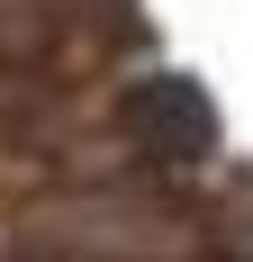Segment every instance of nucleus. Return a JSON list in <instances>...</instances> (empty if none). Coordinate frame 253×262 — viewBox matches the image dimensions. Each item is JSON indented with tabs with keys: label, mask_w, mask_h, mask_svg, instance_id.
Listing matches in <instances>:
<instances>
[{
	"label": "nucleus",
	"mask_w": 253,
	"mask_h": 262,
	"mask_svg": "<svg viewBox=\"0 0 253 262\" xmlns=\"http://www.w3.org/2000/svg\"><path fill=\"white\" fill-rule=\"evenodd\" d=\"M54 27H64V0H0V63L18 73L36 54L54 46Z\"/></svg>",
	"instance_id": "obj_2"
},
{
	"label": "nucleus",
	"mask_w": 253,
	"mask_h": 262,
	"mask_svg": "<svg viewBox=\"0 0 253 262\" xmlns=\"http://www.w3.org/2000/svg\"><path fill=\"white\" fill-rule=\"evenodd\" d=\"M118 127L145 163H208L217 154V100L190 73H136L118 91Z\"/></svg>",
	"instance_id": "obj_1"
}]
</instances>
